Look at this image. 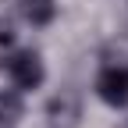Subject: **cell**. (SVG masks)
Wrapping results in <instances>:
<instances>
[{
    "label": "cell",
    "mask_w": 128,
    "mask_h": 128,
    "mask_svg": "<svg viewBox=\"0 0 128 128\" xmlns=\"http://www.w3.org/2000/svg\"><path fill=\"white\" fill-rule=\"evenodd\" d=\"M22 14L32 25H50L54 14H57V4L54 0H22Z\"/></svg>",
    "instance_id": "4"
},
{
    "label": "cell",
    "mask_w": 128,
    "mask_h": 128,
    "mask_svg": "<svg viewBox=\"0 0 128 128\" xmlns=\"http://www.w3.org/2000/svg\"><path fill=\"white\" fill-rule=\"evenodd\" d=\"M78 118H82V103H78L75 92H57L50 107H46V121L50 128H75Z\"/></svg>",
    "instance_id": "3"
},
{
    "label": "cell",
    "mask_w": 128,
    "mask_h": 128,
    "mask_svg": "<svg viewBox=\"0 0 128 128\" xmlns=\"http://www.w3.org/2000/svg\"><path fill=\"white\" fill-rule=\"evenodd\" d=\"M7 71H11V82L18 86V89H39L43 86V60L39 54H32V50H22V54H14L7 60Z\"/></svg>",
    "instance_id": "2"
},
{
    "label": "cell",
    "mask_w": 128,
    "mask_h": 128,
    "mask_svg": "<svg viewBox=\"0 0 128 128\" xmlns=\"http://www.w3.org/2000/svg\"><path fill=\"white\" fill-rule=\"evenodd\" d=\"M96 92H100L103 103L124 107L128 103V68L124 64H107V68L96 75Z\"/></svg>",
    "instance_id": "1"
},
{
    "label": "cell",
    "mask_w": 128,
    "mask_h": 128,
    "mask_svg": "<svg viewBox=\"0 0 128 128\" xmlns=\"http://www.w3.org/2000/svg\"><path fill=\"white\" fill-rule=\"evenodd\" d=\"M18 118H22V100H18V92H4V96H0V124L11 128Z\"/></svg>",
    "instance_id": "5"
},
{
    "label": "cell",
    "mask_w": 128,
    "mask_h": 128,
    "mask_svg": "<svg viewBox=\"0 0 128 128\" xmlns=\"http://www.w3.org/2000/svg\"><path fill=\"white\" fill-rule=\"evenodd\" d=\"M11 36H14V28H11V22L4 18V14H0V46H7V43H11Z\"/></svg>",
    "instance_id": "6"
}]
</instances>
